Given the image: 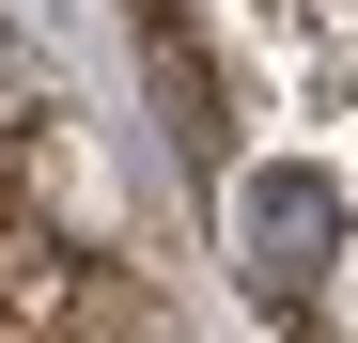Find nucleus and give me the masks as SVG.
Here are the masks:
<instances>
[{
    "instance_id": "nucleus-2",
    "label": "nucleus",
    "mask_w": 358,
    "mask_h": 343,
    "mask_svg": "<svg viewBox=\"0 0 358 343\" xmlns=\"http://www.w3.org/2000/svg\"><path fill=\"white\" fill-rule=\"evenodd\" d=\"M125 16H141V78H156V109H171V156L218 172V156H234V125H218V63L187 47V16H171V0H125Z\"/></svg>"
},
{
    "instance_id": "nucleus-1",
    "label": "nucleus",
    "mask_w": 358,
    "mask_h": 343,
    "mask_svg": "<svg viewBox=\"0 0 358 343\" xmlns=\"http://www.w3.org/2000/svg\"><path fill=\"white\" fill-rule=\"evenodd\" d=\"M327 234H343V188H327V172H265V188H234V250H250L265 297H312Z\"/></svg>"
}]
</instances>
